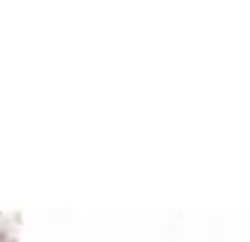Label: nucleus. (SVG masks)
I'll return each instance as SVG.
<instances>
[]
</instances>
